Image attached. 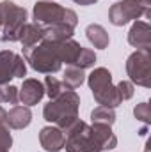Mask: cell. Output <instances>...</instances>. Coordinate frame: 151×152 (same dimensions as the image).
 I'll use <instances>...</instances> for the list:
<instances>
[{
	"label": "cell",
	"mask_w": 151,
	"mask_h": 152,
	"mask_svg": "<svg viewBox=\"0 0 151 152\" xmlns=\"http://www.w3.org/2000/svg\"><path fill=\"white\" fill-rule=\"evenodd\" d=\"M80 97L75 90H64L55 99H50L48 104L43 108V117L46 122L55 124L59 129H66L78 118Z\"/></svg>",
	"instance_id": "obj_1"
},
{
	"label": "cell",
	"mask_w": 151,
	"mask_h": 152,
	"mask_svg": "<svg viewBox=\"0 0 151 152\" xmlns=\"http://www.w3.org/2000/svg\"><path fill=\"white\" fill-rule=\"evenodd\" d=\"M34 23L41 27H68L75 30L78 23V16L73 9H66L52 0H39L34 5Z\"/></svg>",
	"instance_id": "obj_2"
},
{
	"label": "cell",
	"mask_w": 151,
	"mask_h": 152,
	"mask_svg": "<svg viewBox=\"0 0 151 152\" xmlns=\"http://www.w3.org/2000/svg\"><path fill=\"white\" fill-rule=\"evenodd\" d=\"M64 147L66 152H101V145L98 138L94 136L91 126H87L84 120L76 118L71 126H68L64 131Z\"/></svg>",
	"instance_id": "obj_3"
},
{
	"label": "cell",
	"mask_w": 151,
	"mask_h": 152,
	"mask_svg": "<svg viewBox=\"0 0 151 152\" xmlns=\"http://www.w3.org/2000/svg\"><path fill=\"white\" fill-rule=\"evenodd\" d=\"M89 88L93 92V97L98 104L101 106H110V108H117L123 101L119 99L117 88L112 85V75L107 67H96L89 78H87Z\"/></svg>",
	"instance_id": "obj_4"
},
{
	"label": "cell",
	"mask_w": 151,
	"mask_h": 152,
	"mask_svg": "<svg viewBox=\"0 0 151 152\" xmlns=\"http://www.w3.org/2000/svg\"><path fill=\"white\" fill-rule=\"evenodd\" d=\"M27 23V11L25 7L16 5L11 0L0 2V25H2V41L14 42L20 41V30Z\"/></svg>",
	"instance_id": "obj_5"
},
{
	"label": "cell",
	"mask_w": 151,
	"mask_h": 152,
	"mask_svg": "<svg viewBox=\"0 0 151 152\" xmlns=\"http://www.w3.org/2000/svg\"><path fill=\"white\" fill-rule=\"evenodd\" d=\"M23 57L34 71L44 73V75H53L62 66L61 60L57 58L52 44L46 41H41L39 44L30 46V48H23Z\"/></svg>",
	"instance_id": "obj_6"
},
{
	"label": "cell",
	"mask_w": 151,
	"mask_h": 152,
	"mask_svg": "<svg viewBox=\"0 0 151 152\" xmlns=\"http://www.w3.org/2000/svg\"><path fill=\"white\" fill-rule=\"evenodd\" d=\"M126 75L132 83H137L144 88L151 87V51L137 50L126 60Z\"/></svg>",
	"instance_id": "obj_7"
},
{
	"label": "cell",
	"mask_w": 151,
	"mask_h": 152,
	"mask_svg": "<svg viewBox=\"0 0 151 152\" xmlns=\"http://www.w3.org/2000/svg\"><path fill=\"white\" fill-rule=\"evenodd\" d=\"M141 16H146V11L139 0H121L109 11V20L115 27H123L132 20H139Z\"/></svg>",
	"instance_id": "obj_8"
},
{
	"label": "cell",
	"mask_w": 151,
	"mask_h": 152,
	"mask_svg": "<svg viewBox=\"0 0 151 152\" xmlns=\"http://www.w3.org/2000/svg\"><path fill=\"white\" fill-rule=\"evenodd\" d=\"M27 75V66L23 57L4 50L0 51V85L9 83L13 78H23Z\"/></svg>",
	"instance_id": "obj_9"
},
{
	"label": "cell",
	"mask_w": 151,
	"mask_h": 152,
	"mask_svg": "<svg viewBox=\"0 0 151 152\" xmlns=\"http://www.w3.org/2000/svg\"><path fill=\"white\" fill-rule=\"evenodd\" d=\"M43 96H44V85L39 80H34V78L23 80L21 87L18 88V99L27 106L38 104L43 99Z\"/></svg>",
	"instance_id": "obj_10"
},
{
	"label": "cell",
	"mask_w": 151,
	"mask_h": 152,
	"mask_svg": "<svg viewBox=\"0 0 151 152\" xmlns=\"http://www.w3.org/2000/svg\"><path fill=\"white\" fill-rule=\"evenodd\" d=\"M64 133L57 126H46L39 133V143L46 152H59L64 149Z\"/></svg>",
	"instance_id": "obj_11"
},
{
	"label": "cell",
	"mask_w": 151,
	"mask_h": 152,
	"mask_svg": "<svg viewBox=\"0 0 151 152\" xmlns=\"http://www.w3.org/2000/svg\"><path fill=\"white\" fill-rule=\"evenodd\" d=\"M128 42L137 50L151 48V27L146 21H135L128 32Z\"/></svg>",
	"instance_id": "obj_12"
},
{
	"label": "cell",
	"mask_w": 151,
	"mask_h": 152,
	"mask_svg": "<svg viewBox=\"0 0 151 152\" xmlns=\"http://www.w3.org/2000/svg\"><path fill=\"white\" fill-rule=\"evenodd\" d=\"M32 120L29 106H14L5 113V124L13 129H25Z\"/></svg>",
	"instance_id": "obj_13"
},
{
	"label": "cell",
	"mask_w": 151,
	"mask_h": 152,
	"mask_svg": "<svg viewBox=\"0 0 151 152\" xmlns=\"http://www.w3.org/2000/svg\"><path fill=\"white\" fill-rule=\"evenodd\" d=\"M43 36H44V28L39 23H25L23 28L20 30V42L23 44V48H30L41 42Z\"/></svg>",
	"instance_id": "obj_14"
},
{
	"label": "cell",
	"mask_w": 151,
	"mask_h": 152,
	"mask_svg": "<svg viewBox=\"0 0 151 152\" xmlns=\"http://www.w3.org/2000/svg\"><path fill=\"white\" fill-rule=\"evenodd\" d=\"M91 129H93L94 136L98 138V142H100V145H101L103 151H110V149H115V147H117V138H115V134L112 133L110 126L93 124Z\"/></svg>",
	"instance_id": "obj_15"
},
{
	"label": "cell",
	"mask_w": 151,
	"mask_h": 152,
	"mask_svg": "<svg viewBox=\"0 0 151 152\" xmlns=\"http://www.w3.org/2000/svg\"><path fill=\"white\" fill-rule=\"evenodd\" d=\"M85 36H87L89 42H91L94 48H100V50H105V48L109 46V42H110L107 30H105L101 25H98V23H91V25L85 28Z\"/></svg>",
	"instance_id": "obj_16"
},
{
	"label": "cell",
	"mask_w": 151,
	"mask_h": 152,
	"mask_svg": "<svg viewBox=\"0 0 151 152\" xmlns=\"http://www.w3.org/2000/svg\"><path fill=\"white\" fill-rule=\"evenodd\" d=\"M85 80V75H84V69L80 67H75V66H70L66 71H64V78H62V85L68 88V90H75L78 88Z\"/></svg>",
	"instance_id": "obj_17"
},
{
	"label": "cell",
	"mask_w": 151,
	"mask_h": 152,
	"mask_svg": "<svg viewBox=\"0 0 151 152\" xmlns=\"http://www.w3.org/2000/svg\"><path fill=\"white\" fill-rule=\"evenodd\" d=\"M91 120L93 124H103V126H112L115 122V112L110 106H96L91 112Z\"/></svg>",
	"instance_id": "obj_18"
},
{
	"label": "cell",
	"mask_w": 151,
	"mask_h": 152,
	"mask_svg": "<svg viewBox=\"0 0 151 152\" xmlns=\"http://www.w3.org/2000/svg\"><path fill=\"white\" fill-rule=\"evenodd\" d=\"M43 85H44V94H46L50 99H55V97L61 96L64 90H68V88L62 85V81H59L55 76H52V75L44 78V83H43Z\"/></svg>",
	"instance_id": "obj_19"
},
{
	"label": "cell",
	"mask_w": 151,
	"mask_h": 152,
	"mask_svg": "<svg viewBox=\"0 0 151 152\" xmlns=\"http://www.w3.org/2000/svg\"><path fill=\"white\" fill-rule=\"evenodd\" d=\"M18 99V88L14 85H0V103H9V104H16Z\"/></svg>",
	"instance_id": "obj_20"
},
{
	"label": "cell",
	"mask_w": 151,
	"mask_h": 152,
	"mask_svg": "<svg viewBox=\"0 0 151 152\" xmlns=\"http://www.w3.org/2000/svg\"><path fill=\"white\" fill-rule=\"evenodd\" d=\"M133 115L137 120L144 122V124H150L151 122V108L150 103H139L135 108H133Z\"/></svg>",
	"instance_id": "obj_21"
},
{
	"label": "cell",
	"mask_w": 151,
	"mask_h": 152,
	"mask_svg": "<svg viewBox=\"0 0 151 152\" xmlns=\"http://www.w3.org/2000/svg\"><path fill=\"white\" fill-rule=\"evenodd\" d=\"M115 88H117V94H119V99H121V101L132 99V96H133V83H132V81L123 80V81H119V83L115 85Z\"/></svg>",
	"instance_id": "obj_22"
},
{
	"label": "cell",
	"mask_w": 151,
	"mask_h": 152,
	"mask_svg": "<svg viewBox=\"0 0 151 152\" xmlns=\"http://www.w3.org/2000/svg\"><path fill=\"white\" fill-rule=\"evenodd\" d=\"M11 145H13V136H11V133H9V127H7L4 122H0V149L9 151Z\"/></svg>",
	"instance_id": "obj_23"
},
{
	"label": "cell",
	"mask_w": 151,
	"mask_h": 152,
	"mask_svg": "<svg viewBox=\"0 0 151 152\" xmlns=\"http://www.w3.org/2000/svg\"><path fill=\"white\" fill-rule=\"evenodd\" d=\"M141 4H142V7H144V11H146V16L150 18L151 16V0H139Z\"/></svg>",
	"instance_id": "obj_24"
},
{
	"label": "cell",
	"mask_w": 151,
	"mask_h": 152,
	"mask_svg": "<svg viewBox=\"0 0 151 152\" xmlns=\"http://www.w3.org/2000/svg\"><path fill=\"white\" fill-rule=\"evenodd\" d=\"M75 4L78 5H93V4H96V0H73Z\"/></svg>",
	"instance_id": "obj_25"
},
{
	"label": "cell",
	"mask_w": 151,
	"mask_h": 152,
	"mask_svg": "<svg viewBox=\"0 0 151 152\" xmlns=\"http://www.w3.org/2000/svg\"><path fill=\"white\" fill-rule=\"evenodd\" d=\"M5 113H7V112L0 106V122H5Z\"/></svg>",
	"instance_id": "obj_26"
},
{
	"label": "cell",
	"mask_w": 151,
	"mask_h": 152,
	"mask_svg": "<svg viewBox=\"0 0 151 152\" xmlns=\"http://www.w3.org/2000/svg\"><path fill=\"white\" fill-rule=\"evenodd\" d=\"M0 152H9V151H5V149H0Z\"/></svg>",
	"instance_id": "obj_27"
},
{
	"label": "cell",
	"mask_w": 151,
	"mask_h": 152,
	"mask_svg": "<svg viewBox=\"0 0 151 152\" xmlns=\"http://www.w3.org/2000/svg\"><path fill=\"white\" fill-rule=\"evenodd\" d=\"M0 30H2V25H0Z\"/></svg>",
	"instance_id": "obj_28"
}]
</instances>
